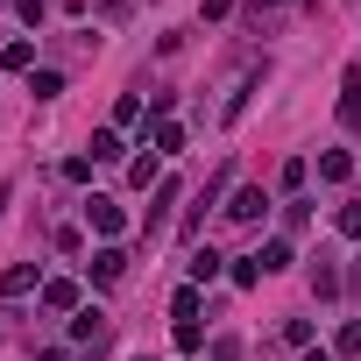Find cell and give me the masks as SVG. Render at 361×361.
<instances>
[{
	"instance_id": "6",
	"label": "cell",
	"mask_w": 361,
	"mask_h": 361,
	"mask_svg": "<svg viewBox=\"0 0 361 361\" xmlns=\"http://www.w3.org/2000/svg\"><path fill=\"white\" fill-rule=\"evenodd\" d=\"M255 262H262V276H269V269H290V241H262Z\"/></svg>"
},
{
	"instance_id": "9",
	"label": "cell",
	"mask_w": 361,
	"mask_h": 361,
	"mask_svg": "<svg viewBox=\"0 0 361 361\" xmlns=\"http://www.w3.org/2000/svg\"><path fill=\"white\" fill-rule=\"evenodd\" d=\"M156 149H163V156H177V149H185V128H170V121H163V128H156Z\"/></svg>"
},
{
	"instance_id": "7",
	"label": "cell",
	"mask_w": 361,
	"mask_h": 361,
	"mask_svg": "<svg viewBox=\"0 0 361 361\" xmlns=\"http://www.w3.org/2000/svg\"><path fill=\"white\" fill-rule=\"evenodd\" d=\"M114 156H121V135L99 128V135H92V163H114Z\"/></svg>"
},
{
	"instance_id": "3",
	"label": "cell",
	"mask_w": 361,
	"mask_h": 361,
	"mask_svg": "<svg viewBox=\"0 0 361 361\" xmlns=\"http://www.w3.org/2000/svg\"><path fill=\"white\" fill-rule=\"evenodd\" d=\"M85 220H92L99 234H121V206H114V199H92V206H85Z\"/></svg>"
},
{
	"instance_id": "11",
	"label": "cell",
	"mask_w": 361,
	"mask_h": 361,
	"mask_svg": "<svg viewBox=\"0 0 361 361\" xmlns=\"http://www.w3.org/2000/svg\"><path fill=\"white\" fill-rule=\"evenodd\" d=\"M340 354H361V319H354V326H340Z\"/></svg>"
},
{
	"instance_id": "5",
	"label": "cell",
	"mask_w": 361,
	"mask_h": 361,
	"mask_svg": "<svg viewBox=\"0 0 361 361\" xmlns=\"http://www.w3.org/2000/svg\"><path fill=\"white\" fill-rule=\"evenodd\" d=\"M0 290H8V298H22V290H36V262H15L8 276H0Z\"/></svg>"
},
{
	"instance_id": "2",
	"label": "cell",
	"mask_w": 361,
	"mask_h": 361,
	"mask_svg": "<svg viewBox=\"0 0 361 361\" xmlns=\"http://www.w3.org/2000/svg\"><path fill=\"white\" fill-rule=\"evenodd\" d=\"M262 206H269V199H262V192L248 185V192H234V206H227V220H262Z\"/></svg>"
},
{
	"instance_id": "13",
	"label": "cell",
	"mask_w": 361,
	"mask_h": 361,
	"mask_svg": "<svg viewBox=\"0 0 361 361\" xmlns=\"http://www.w3.org/2000/svg\"><path fill=\"white\" fill-rule=\"evenodd\" d=\"M15 8H22V15H29V22H43V0H15Z\"/></svg>"
},
{
	"instance_id": "8",
	"label": "cell",
	"mask_w": 361,
	"mask_h": 361,
	"mask_svg": "<svg viewBox=\"0 0 361 361\" xmlns=\"http://www.w3.org/2000/svg\"><path fill=\"white\" fill-rule=\"evenodd\" d=\"M192 276H199V283H213V276H220V255H213V248H199V255H192Z\"/></svg>"
},
{
	"instance_id": "12",
	"label": "cell",
	"mask_w": 361,
	"mask_h": 361,
	"mask_svg": "<svg viewBox=\"0 0 361 361\" xmlns=\"http://www.w3.org/2000/svg\"><path fill=\"white\" fill-rule=\"evenodd\" d=\"M340 234H361V199H354V206H340Z\"/></svg>"
},
{
	"instance_id": "10",
	"label": "cell",
	"mask_w": 361,
	"mask_h": 361,
	"mask_svg": "<svg viewBox=\"0 0 361 361\" xmlns=\"http://www.w3.org/2000/svg\"><path fill=\"white\" fill-rule=\"evenodd\" d=\"M347 170H354V163H347L340 149H333V156H319V177H333V185H340V177H347Z\"/></svg>"
},
{
	"instance_id": "1",
	"label": "cell",
	"mask_w": 361,
	"mask_h": 361,
	"mask_svg": "<svg viewBox=\"0 0 361 361\" xmlns=\"http://www.w3.org/2000/svg\"><path fill=\"white\" fill-rule=\"evenodd\" d=\"M71 340L99 354V347H106V312H78V319H71Z\"/></svg>"
},
{
	"instance_id": "4",
	"label": "cell",
	"mask_w": 361,
	"mask_h": 361,
	"mask_svg": "<svg viewBox=\"0 0 361 361\" xmlns=\"http://www.w3.org/2000/svg\"><path fill=\"white\" fill-rule=\"evenodd\" d=\"M121 269H128V255H121V248H99V255H92V283H114Z\"/></svg>"
}]
</instances>
